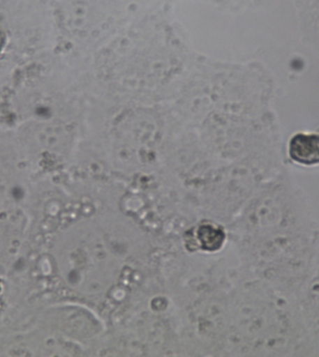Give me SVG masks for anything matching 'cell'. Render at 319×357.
Returning <instances> with one entry per match:
<instances>
[{"mask_svg":"<svg viewBox=\"0 0 319 357\" xmlns=\"http://www.w3.org/2000/svg\"><path fill=\"white\" fill-rule=\"evenodd\" d=\"M96 75L119 95L138 103L169 88L187 68L184 41L165 22L140 19L96 52Z\"/></svg>","mask_w":319,"mask_h":357,"instance_id":"obj_1","label":"cell"},{"mask_svg":"<svg viewBox=\"0 0 319 357\" xmlns=\"http://www.w3.org/2000/svg\"><path fill=\"white\" fill-rule=\"evenodd\" d=\"M288 154L299 165H319V135L304 132L294 135L288 145Z\"/></svg>","mask_w":319,"mask_h":357,"instance_id":"obj_2","label":"cell"}]
</instances>
